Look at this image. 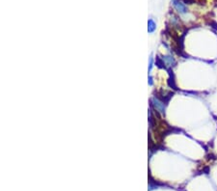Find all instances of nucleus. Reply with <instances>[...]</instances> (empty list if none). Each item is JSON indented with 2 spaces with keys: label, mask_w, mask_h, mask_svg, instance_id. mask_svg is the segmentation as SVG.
Instances as JSON below:
<instances>
[{
  "label": "nucleus",
  "mask_w": 217,
  "mask_h": 191,
  "mask_svg": "<svg viewBox=\"0 0 217 191\" xmlns=\"http://www.w3.org/2000/svg\"><path fill=\"white\" fill-rule=\"evenodd\" d=\"M173 5H174V7H175V9L180 14H186L187 13L186 6L184 5L183 2H180V0H173Z\"/></svg>",
  "instance_id": "f257e3e1"
},
{
  "label": "nucleus",
  "mask_w": 217,
  "mask_h": 191,
  "mask_svg": "<svg viewBox=\"0 0 217 191\" xmlns=\"http://www.w3.org/2000/svg\"><path fill=\"white\" fill-rule=\"evenodd\" d=\"M152 104H154V106L155 107V109L157 111H159L160 113H164V110H165V105H164V103H163L162 101H158L157 98H154L152 100Z\"/></svg>",
  "instance_id": "f03ea898"
},
{
  "label": "nucleus",
  "mask_w": 217,
  "mask_h": 191,
  "mask_svg": "<svg viewBox=\"0 0 217 191\" xmlns=\"http://www.w3.org/2000/svg\"><path fill=\"white\" fill-rule=\"evenodd\" d=\"M156 28V25H155V22L152 19H150L148 21V31L149 33H152Z\"/></svg>",
  "instance_id": "7ed1b4c3"
},
{
  "label": "nucleus",
  "mask_w": 217,
  "mask_h": 191,
  "mask_svg": "<svg viewBox=\"0 0 217 191\" xmlns=\"http://www.w3.org/2000/svg\"><path fill=\"white\" fill-rule=\"evenodd\" d=\"M163 60H164V62L168 66H173L174 63H175V60H174L173 57H171V56H166V57L163 58Z\"/></svg>",
  "instance_id": "20e7f679"
}]
</instances>
